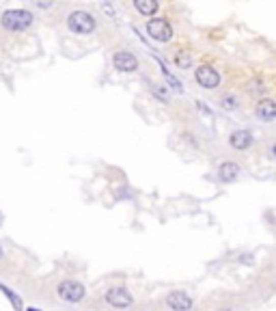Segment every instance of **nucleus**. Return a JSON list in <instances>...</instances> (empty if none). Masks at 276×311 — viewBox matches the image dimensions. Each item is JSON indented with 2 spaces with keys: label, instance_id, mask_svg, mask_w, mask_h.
I'll return each instance as SVG.
<instances>
[{
  "label": "nucleus",
  "instance_id": "obj_8",
  "mask_svg": "<svg viewBox=\"0 0 276 311\" xmlns=\"http://www.w3.org/2000/svg\"><path fill=\"white\" fill-rule=\"evenodd\" d=\"M255 115L263 123H272L276 119V102L274 99H259L255 106Z\"/></svg>",
  "mask_w": 276,
  "mask_h": 311
},
{
  "label": "nucleus",
  "instance_id": "obj_10",
  "mask_svg": "<svg viewBox=\"0 0 276 311\" xmlns=\"http://www.w3.org/2000/svg\"><path fill=\"white\" fill-rule=\"evenodd\" d=\"M253 141H255L253 132H248V130H235V132H231V136H229V145L237 151L248 149L253 145Z\"/></svg>",
  "mask_w": 276,
  "mask_h": 311
},
{
  "label": "nucleus",
  "instance_id": "obj_20",
  "mask_svg": "<svg viewBox=\"0 0 276 311\" xmlns=\"http://www.w3.org/2000/svg\"><path fill=\"white\" fill-rule=\"evenodd\" d=\"M0 260H3V249H0Z\"/></svg>",
  "mask_w": 276,
  "mask_h": 311
},
{
  "label": "nucleus",
  "instance_id": "obj_4",
  "mask_svg": "<svg viewBox=\"0 0 276 311\" xmlns=\"http://www.w3.org/2000/svg\"><path fill=\"white\" fill-rule=\"evenodd\" d=\"M147 33H149V37L153 41H160V43H169L173 39V26L164 17H155V20L147 22Z\"/></svg>",
  "mask_w": 276,
  "mask_h": 311
},
{
  "label": "nucleus",
  "instance_id": "obj_14",
  "mask_svg": "<svg viewBox=\"0 0 276 311\" xmlns=\"http://www.w3.org/2000/svg\"><path fill=\"white\" fill-rule=\"evenodd\" d=\"M175 65H177L179 69H190L192 65V57L188 50H179L177 54H175Z\"/></svg>",
  "mask_w": 276,
  "mask_h": 311
},
{
  "label": "nucleus",
  "instance_id": "obj_1",
  "mask_svg": "<svg viewBox=\"0 0 276 311\" xmlns=\"http://www.w3.org/2000/svg\"><path fill=\"white\" fill-rule=\"evenodd\" d=\"M33 22H35V17L29 9H7V11L0 15L3 29L11 31V33H22L26 29H31Z\"/></svg>",
  "mask_w": 276,
  "mask_h": 311
},
{
  "label": "nucleus",
  "instance_id": "obj_6",
  "mask_svg": "<svg viewBox=\"0 0 276 311\" xmlns=\"http://www.w3.org/2000/svg\"><path fill=\"white\" fill-rule=\"evenodd\" d=\"M106 303L110 307H115V309H125V307H130L134 303V298H132V294H130V290L127 288L117 286V288H110L106 292Z\"/></svg>",
  "mask_w": 276,
  "mask_h": 311
},
{
  "label": "nucleus",
  "instance_id": "obj_7",
  "mask_svg": "<svg viewBox=\"0 0 276 311\" xmlns=\"http://www.w3.org/2000/svg\"><path fill=\"white\" fill-rule=\"evenodd\" d=\"M195 78L199 82V87H203V89H216L220 85V74L218 71L211 67V65H201L195 69Z\"/></svg>",
  "mask_w": 276,
  "mask_h": 311
},
{
  "label": "nucleus",
  "instance_id": "obj_3",
  "mask_svg": "<svg viewBox=\"0 0 276 311\" xmlns=\"http://www.w3.org/2000/svg\"><path fill=\"white\" fill-rule=\"evenodd\" d=\"M57 294L61 300H65V303H80V300L87 296V288L82 286L80 281L67 279V281H61L57 286Z\"/></svg>",
  "mask_w": 276,
  "mask_h": 311
},
{
  "label": "nucleus",
  "instance_id": "obj_16",
  "mask_svg": "<svg viewBox=\"0 0 276 311\" xmlns=\"http://www.w3.org/2000/svg\"><path fill=\"white\" fill-rule=\"evenodd\" d=\"M149 89H151V93L160 99V102H164V104L169 102V91L164 89L162 85H158V82H149Z\"/></svg>",
  "mask_w": 276,
  "mask_h": 311
},
{
  "label": "nucleus",
  "instance_id": "obj_12",
  "mask_svg": "<svg viewBox=\"0 0 276 311\" xmlns=\"http://www.w3.org/2000/svg\"><path fill=\"white\" fill-rule=\"evenodd\" d=\"M132 5H134V9L141 15H145V17H151V15H155L158 13V0H132Z\"/></svg>",
  "mask_w": 276,
  "mask_h": 311
},
{
  "label": "nucleus",
  "instance_id": "obj_9",
  "mask_svg": "<svg viewBox=\"0 0 276 311\" xmlns=\"http://www.w3.org/2000/svg\"><path fill=\"white\" fill-rule=\"evenodd\" d=\"M167 305L175 311H188V309H192V305H195V300H192L186 292H171V294L167 296Z\"/></svg>",
  "mask_w": 276,
  "mask_h": 311
},
{
  "label": "nucleus",
  "instance_id": "obj_13",
  "mask_svg": "<svg viewBox=\"0 0 276 311\" xmlns=\"http://www.w3.org/2000/svg\"><path fill=\"white\" fill-rule=\"evenodd\" d=\"M220 108L223 111H229V113H233V111H237L240 108V99H237V95H233V93H225L223 97H220Z\"/></svg>",
  "mask_w": 276,
  "mask_h": 311
},
{
  "label": "nucleus",
  "instance_id": "obj_15",
  "mask_svg": "<svg viewBox=\"0 0 276 311\" xmlns=\"http://www.w3.org/2000/svg\"><path fill=\"white\" fill-rule=\"evenodd\" d=\"M0 292H3V294H5V296H7L9 300H11L13 309H22V300H20V296H17V294H15L13 290H9V288L5 286V283H0Z\"/></svg>",
  "mask_w": 276,
  "mask_h": 311
},
{
  "label": "nucleus",
  "instance_id": "obj_17",
  "mask_svg": "<svg viewBox=\"0 0 276 311\" xmlns=\"http://www.w3.org/2000/svg\"><path fill=\"white\" fill-rule=\"evenodd\" d=\"M33 3L39 7V9H50L52 7V0H33Z\"/></svg>",
  "mask_w": 276,
  "mask_h": 311
},
{
  "label": "nucleus",
  "instance_id": "obj_5",
  "mask_svg": "<svg viewBox=\"0 0 276 311\" xmlns=\"http://www.w3.org/2000/svg\"><path fill=\"white\" fill-rule=\"evenodd\" d=\"M113 65L117 71H121V74H134V71H138V59H136V54L132 52H127V50H119L115 52V57H113Z\"/></svg>",
  "mask_w": 276,
  "mask_h": 311
},
{
  "label": "nucleus",
  "instance_id": "obj_11",
  "mask_svg": "<svg viewBox=\"0 0 276 311\" xmlns=\"http://www.w3.org/2000/svg\"><path fill=\"white\" fill-rule=\"evenodd\" d=\"M240 173H242V169L237 167L235 162H223L218 167V177L223 184H233V182L240 177Z\"/></svg>",
  "mask_w": 276,
  "mask_h": 311
},
{
  "label": "nucleus",
  "instance_id": "obj_2",
  "mask_svg": "<svg viewBox=\"0 0 276 311\" xmlns=\"http://www.w3.org/2000/svg\"><path fill=\"white\" fill-rule=\"evenodd\" d=\"M67 29L76 35H91L97 29V22L89 11H71L67 17Z\"/></svg>",
  "mask_w": 276,
  "mask_h": 311
},
{
  "label": "nucleus",
  "instance_id": "obj_18",
  "mask_svg": "<svg viewBox=\"0 0 276 311\" xmlns=\"http://www.w3.org/2000/svg\"><path fill=\"white\" fill-rule=\"evenodd\" d=\"M248 91H251V93H257V91H259V93H265V87L261 85V82H259V87H257V82H253V87Z\"/></svg>",
  "mask_w": 276,
  "mask_h": 311
},
{
  "label": "nucleus",
  "instance_id": "obj_19",
  "mask_svg": "<svg viewBox=\"0 0 276 311\" xmlns=\"http://www.w3.org/2000/svg\"><path fill=\"white\" fill-rule=\"evenodd\" d=\"M270 158H272V160H276V143H274L272 147H270Z\"/></svg>",
  "mask_w": 276,
  "mask_h": 311
}]
</instances>
